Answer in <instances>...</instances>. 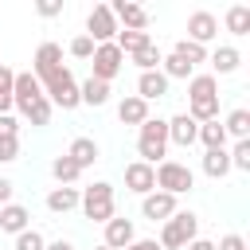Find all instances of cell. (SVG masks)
I'll list each match as a JSON object with an SVG mask.
<instances>
[{
	"label": "cell",
	"instance_id": "obj_1",
	"mask_svg": "<svg viewBox=\"0 0 250 250\" xmlns=\"http://www.w3.org/2000/svg\"><path fill=\"white\" fill-rule=\"evenodd\" d=\"M141 129V137H137V152H141V160L145 164H160V160H168V121L164 117H148L145 125H137Z\"/></svg>",
	"mask_w": 250,
	"mask_h": 250
},
{
	"label": "cell",
	"instance_id": "obj_2",
	"mask_svg": "<svg viewBox=\"0 0 250 250\" xmlns=\"http://www.w3.org/2000/svg\"><path fill=\"white\" fill-rule=\"evenodd\" d=\"M78 207H82V215L90 219V223H109L113 215H117V207H113V184H105V180H98V184H90L86 191H78Z\"/></svg>",
	"mask_w": 250,
	"mask_h": 250
},
{
	"label": "cell",
	"instance_id": "obj_3",
	"mask_svg": "<svg viewBox=\"0 0 250 250\" xmlns=\"http://www.w3.org/2000/svg\"><path fill=\"white\" fill-rule=\"evenodd\" d=\"M39 86H43V98H47L51 105H59V109H78V105H82L78 82H74V74H70L66 66H59L55 74H47Z\"/></svg>",
	"mask_w": 250,
	"mask_h": 250
},
{
	"label": "cell",
	"instance_id": "obj_4",
	"mask_svg": "<svg viewBox=\"0 0 250 250\" xmlns=\"http://www.w3.org/2000/svg\"><path fill=\"white\" fill-rule=\"evenodd\" d=\"M195 230H199V219L191 211H176L168 223H160V250H184L191 238H199Z\"/></svg>",
	"mask_w": 250,
	"mask_h": 250
},
{
	"label": "cell",
	"instance_id": "obj_5",
	"mask_svg": "<svg viewBox=\"0 0 250 250\" xmlns=\"http://www.w3.org/2000/svg\"><path fill=\"white\" fill-rule=\"evenodd\" d=\"M156 188L168 191V195H184V191L195 188V172L180 160H160L156 164Z\"/></svg>",
	"mask_w": 250,
	"mask_h": 250
},
{
	"label": "cell",
	"instance_id": "obj_6",
	"mask_svg": "<svg viewBox=\"0 0 250 250\" xmlns=\"http://www.w3.org/2000/svg\"><path fill=\"white\" fill-rule=\"evenodd\" d=\"M90 66H94L90 78H98V82H113V78L121 74V66H125V55L117 51V43H98L94 55H90Z\"/></svg>",
	"mask_w": 250,
	"mask_h": 250
},
{
	"label": "cell",
	"instance_id": "obj_7",
	"mask_svg": "<svg viewBox=\"0 0 250 250\" xmlns=\"http://www.w3.org/2000/svg\"><path fill=\"white\" fill-rule=\"evenodd\" d=\"M117 20H113V12H109V4H94L90 8V16H86V35L94 39V43H113L117 39Z\"/></svg>",
	"mask_w": 250,
	"mask_h": 250
},
{
	"label": "cell",
	"instance_id": "obj_8",
	"mask_svg": "<svg viewBox=\"0 0 250 250\" xmlns=\"http://www.w3.org/2000/svg\"><path fill=\"white\" fill-rule=\"evenodd\" d=\"M176 211H180V207H176V195H168V191H148V195H141V215H145L148 223H168Z\"/></svg>",
	"mask_w": 250,
	"mask_h": 250
},
{
	"label": "cell",
	"instance_id": "obj_9",
	"mask_svg": "<svg viewBox=\"0 0 250 250\" xmlns=\"http://www.w3.org/2000/svg\"><path fill=\"white\" fill-rule=\"evenodd\" d=\"M43 98V86H39V78L31 74V70H20L16 74V82H12V105L23 113L31 102H39Z\"/></svg>",
	"mask_w": 250,
	"mask_h": 250
},
{
	"label": "cell",
	"instance_id": "obj_10",
	"mask_svg": "<svg viewBox=\"0 0 250 250\" xmlns=\"http://www.w3.org/2000/svg\"><path fill=\"white\" fill-rule=\"evenodd\" d=\"M109 12H113L117 23H125V31H148V12H145L141 4H133V0H113Z\"/></svg>",
	"mask_w": 250,
	"mask_h": 250
},
{
	"label": "cell",
	"instance_id": "obj_11",
	"mask_svg": "<svg viewBox=\"0 0 250 250\" xmlns=\"http://www.w3.org/2000/svg\"><path fill=\"white\" fill-rule=\"evenodd\" d=\"M125 188H129V191H137V195L156 191V168H152V164H145V160L125 164Z\"/></svg>",
	"mask_w": 250,
	"mask_h": 250
},
{
	"label": "cell",
	"instance_id": "obj_12",
	"mask_svg": "<svg viewBox=\"0 0 250 250\" xmlns=\"http://www.w3.org/2000/svg\"><path fill=\"white\" fill-rule=\"evenodd\" d=\"M215 35H219V20H215L211 12H191V16H188V39H191V43L207 47Z\"/></svg>",
	"mask_w": 250,
	"mask_h": 250
},
{
	"label": "cell",
	"instance_id": "obj_13",
	"mask_svg": "<svg viewBox=\"0 0 250 250\" xmlns=\"http://www.w3.org/2000/svg\"><path fill=\"white\" fill-rule=\"evenodd\" d=\"M129 242H137V227H133V219H109L105 223V238H102V246H109V250H125Z\"/></svg>",
	"mask_w": 250,
	"mask_h": 250
},
{
	"label": "cell",
	"instance_id": "obj_14",
	"mask_svg": "<svg viewBox=\"0 0 250 250\" xmlns=\"http://www.w3.org/2000/svg\"><path fill=\"white\" fill-rule=\"evenodd\" d=\"M31 62H35V70H31V74L43 82L47 74H55V70L62 66V47H59V43H39V51H35V59H31Z\"/></svg>",
	"mask_w": 250,
	"mask_h": 250
},
{
	"label": "cell",
	"instance_id": "obj_15",
	"mask_svg": "<svg viewBox=\"0 0 250 250\" xmlns=\"http://www.w3.org/2000/svg\"><path fill=\"white\" fill-rule=\"evenodd\" d=\"M195 137H199V125H195L188 113H176V117H168V145H180V148H188V145H195Z\"/></svg>",
	"mask_w": 250,
	"mask_h": 250
},
{
	"label": "cell",
	"instance_id": "obj_16",
	"mask_svg": "<svg viewBox=\"0 0 250 250\" xmlns=\"http://www.w3.org/2000/svg\"><path fill=\"white\" fill-rule=\"evenodd\" d=\"M27 223H31V211H27L23 203H4V207H0V230H8V234H23Z\"/></svg>",
	"mask_w": 250,
	"mask_h": 250
},
{
	"label": "cell",
	"instance_id": "obj_17",
	"mask_svg": "<svg viewBox=\"0 0 250 250\" xmlns=\"http://www.w3.org/2000/svg\"><path fill=\"white\" fill-rule=\"evenodd\" d=\"M168 94V78L160 74V70H145L141 78H137V98L141 102H156V98H164Z\"/></svg>",
	"mask_w": 250,
	"mask_h": 250
},
{
	"label": "cell",
	"instance_id": "obj_18",
	"mask_svg": "<svg viewBox=\"0 0 250 250\" xmlns=\"http://www.w3.org/2000/svg\"><path fill=\"white\" fill-rule=\"evenodd\" d=\"M66 156L86 172V168H94V160H98L102 152H98V141H94V137H74V141H70V148H66Z\"/></svg>",
	"mask_w": 250,
	"mask_h": 250
},
{
	"label": "cell",
	"instance_id": "obj_19",
	"mask_svg": "<svg viewBox=\"0 0 250 250\" xmlns=\"http://www.w3.org/2000/svg\"><path fill=\"white\" fill-rule=\"evenodd\" d=\"M117 121H121V125H145V121H148V102H141L137 94L121 98V105H117Z\"/></svg>",
	"mask_w": 250,
	"mask_h": 250
},
{
	"label": "cell",
	"instance_id": "obj_20",
	"mask_svg": "<svg viewBox=\"0 0 250 250\" xmlns=\"http://www.w3.org/2000/svg\"><path fill=\"white\" fill-rule=\"evenodd\" d=\"M219 98V78L215 74H191L188 78V102H207Z\"/></svg>",
	"mask_w": 250,
	"mask_h": 250
},
{
	"label": "cell",
	"instance_id": "obj_21",
	"mask_svg": "<svg viewBox=\"0 0 250 250\" xmlns=\"http://www.w3.org/2000/svg\"><path fill=\"white\" fill-rule=\"evenodd\" d=\"M78 207V188H51L47 191V211L51 215H66Z\"/></svg>",
	"mask_w": 250,
	"mask_h": 250
},
{
	"label": "cell",
	"instance_id": "obj_22",
	"mask_svg": "<svg viewBox=\"0 0 250 250\" xmlns=\"http://www.w3.org/2000/svg\"><path fill=\"white\" fill-rule=\"evenodd\" d=\"M207 62H211V70L219 78V74H234L238 62H242V55H238V47H219L215 55H207Z\"/></svg>",
	"mask_w": 250,
	"mask_h": 250
},
{
	"label": "cell",
	"instance_id": "obj_23",
	"mask_svg": "<svg viewBox=\"0 0 250 250\" xmlns=\"http://www.w3.org/2000/svg\"><path fill=\"white\" fill-rule=\"evenodd\" d=\"M78 98H82V105H105L109 102V82H98V78H86L82 86H78Z\"/></svg>",
	"mask_w": 250,
	"mask_h": 250
},
{
	"label": "cell",
	"instance_id": "obj_24",
	"mask_svg": "<svg viewBox=\"0 0 250 250\" xmlns=\"http://www.w3.org/2000/svg\"><path fill=\"white\" fill-rule=\"evenodd\" d=\"M223 129H227V137H234V141H250V109H230L227 113V121H223Z\"/></svg>",
	"mask_w": 250,
	"mask_h": 250
},
{
	"label": "cell",
	"instance_id": "obj_25",
	"mask_svg": "<svg viewBox=\"0 0 250 250\" xmlns=\"http://www.w3.org/2000/svg\"><path fill=\"white\" fill-rule=\"evenodd\" d=\"M51 176L59 180V188H74V180L82 176V168L62 152V156H55V160H51Z\"/></svg>",
	"mask_w": 250,
	"mask_h": 250
},
{
	"label": "cell",
	"instance_id": "obj_26",
	"mask_svg": "<svg viewBox=\"0 0 250 250\" xmlns=\"http://www.w3.org/2000/svg\"><path fill=\"white\" fill-rule=\"evenodd\" d=\"M203 172H207L211 180H223V176L230 172V156H227V148H207V152H203Z\"/></svg>",
	"mask_w": 250,
	"mask_h": 250
},
{
	"label": "cell",
	"instance_id": "obj_27",
	"mask_svg": "<svg viewBox=\"0 0 250 250\" xmlns=\"http://www.w3.org/2000/svg\"><path fill=\"white\" fill-rule=\"evenodd\" d=\"M223 23H227L230 35H246V31H250V4H234V8H227Z\"/></svg>",
	"mask_w": 250,
	"mask_h": 250
},
{
	"label": "cell",
	"instance_id": "obj_28",
	"mask_svg": "<svg viewBox=\"0 0 250 250\" xmlns=\"http://www.w3.org/2000/svg\"><path fill=\"white\" fill-rule=\"evenodd\" d=\"M113 43H117V51L129 59V55H137L141 47H148L152 39H148V31H117V39H113Z\"/></svg>",
	"mask_w": 250,
	"mask_h": 250
},
{
	"label": "cell",
	"instance_id": "obj_29",
	"mask_svg": "<svg viewBox=\"0 0 250 250\" xmlns=\"http://www.w3.org/2000/svg\"><path fill=\"white\" fill-rule=\"evenodd\" d=\"M195 141H203V148H227V129H223V121H203Z\"/></svg>",
	"mask_w": 250,
	"mask_h": 250
},
{
	"label": "cell",
	"instance_id": "obj_30",
	"mask_svg": "<svg viewBox=\"0 0 250 250\" xmlns=\"http://www.w3.org/2000/svg\"><path fill=\"white\" fill-rule=\"evenodd\" d=\"M172 55H180L188 66H199V62H207V47H199V43H191V39H180V43L172 47Z\"/></svg>",
	"mask_w": 250,
	"mask_h": 250
},
{
	"label": "cell",
	"instance_id": "obj_31",
	"mask_svg": "<svg viewBox=\"0 0 250 250\" xmlns=\"http://www.w3.org/2000/svg\"><path fill=\"white\" fill-rule=\"evenodd\" d=\"M51 109H55V105H51L47 98H39V102H31V105L23 109V117H27V125H35V129H43V125L51 121Z\"/></svg>",
	"mask_w": 250,
	"mask_h": 250
},
{
	"label": "cell",
	"instance_id": "obj_32",
	"mask_svg": "<svg viewBox=\"0 0 250 250\" xmlns=\"http://www.w3.org/2000/svg\"><path fill=\"white\" fill-rule=\"evenodd\" d=\"M129 59H133V62L141 66V74H145V70H160V59H164V55L156 51V43H148V47H141V51L129 55Z\"/></svg>",
	"mask_w": 250,
	"mask_h": 250
},
{
	"label": "cell",
	"instance_id": "obj_33",
	"mask_svg": "<svg viewBox=\"0 0 250 250\" xmlns=\"http://www.w3.org/2000/svg\"><path fill=\"white\" fill-rule=\"evenodd\" d=\"M227 156H230V168L250 172V141H234V148H230Z\"/></svg>",
	"mask_w": 250,
	"mask_h": 250
},
{
	"label": "cell",
	"instance_id": "obj_34",
	"mask_svg": "<svg viewBox=\"0 0 250 250\" xmlns=\"http://www.w3.org/2000/svg\"><path fill=\"white\" fill-rule=\"evenodd\" d=\"M16 250H47V242H43V234L39 230H23V234H16Z\"/></svg>",
	"mask_w": 250,
	"mask_h": 250
},
{
	"label": "cell",
	"instance_id": "obj_35",
	"mask_svg": "<svg viewBox=\"0 0 250 250\" xmlns=\"http://www.w3.org/2000/svg\"><path fill=\"white\" fill-rule=\"evenodd\" d=\"M94 47H98V43H94L90 35H74V39H70V55H74V59H90Z\"/></svg>",
	"mask_w": 250,
	"mask_h": 250
},
{
	"label": "cell",
	"instance_id": "obj_36",
	"mask_svg": "<svg viewBox=\"0 0 250 250\" xmlns=\"http://www.w3.org/2000/svg\"><path fill=\"white\" fill-rule=\"evenodd\" d=\"M20 160V137H0V164Z\"/></svg>",
	"mask_w": 250,
	"mask_h": 250
},
{
	"label": "cell",
	"instance_id": "obj_37",
	"mask_svg": "<svg viewBox=\"0 0 250 250\" xmlns=\"http://www.w3.org/2000/svg\"><path fill=\"white\" fill-rule=\"evenodd\" d=\"M0 137H20V121H16V113H0Z\"/></svg>",
	"mask_w": 250,
	"mask_h": 250
},
{
	"label": "cell",
	"instance_id": "obj_38",
	"mask_svg": "<svg viewBox=\"0 0 250 250\" xmlns=\"http://www.w3.org/2000/svg\"><path fill=\"white\" fill-rule=\"evenodd\" d=\"M215 250H246V238H242V234H223V238L215 242Z\"/></svg>",
	"mask_w": 250,
	"mask_h": 250
},
{
	"label": "cell",
	"instance_id": "obj_39",
	"mask_svg": "<svg viewBox=\"0 0 250 250\" xmlns=\"http://www.w3.org/2000/svg\"><path fill=\"white\" fill-rule=\"evenodd\" d=\"M12 82H16V70L0 62V98H12Z\"/></svg>",
	"mask_w": 250,
	"mask_h": 250
},
{
	"label": "cell",
	"instance_id": "obj_40",
	"mask_svg": "<svg viewBox=\"0 0 250 250\" xmlns=\"http://www.w3.org/2000/svg\"><path fill=\"white\" fill-rule=\"evenodd\" d=\"M35 12L51 20V16H59V12H62V0H39V4H35Z\"/></svg>",
	"mask_w": 250,
	"mask_h": 250
},
{
	"label": "cell",
	"instance_id": "obj_41",
	"mask_svg": "<svg viewBox=\"0 0 250 250\" xmlns=\"http://www.w3.org/2000/svg\"><path fill=\"white\" fill-rule=\"evenodd\" d=\"M125 250H160V242H156V238H137V242H129Z\"/></svg>",
	"mask_w": 250,
	"mask_h": 250
},
{
	"label": "cell",
	"instance_id": "obj_42",
	"mask_svg": "<svg viewBox=\"0 0 250 250\" xmlns=\"http://www.w3.org/2000/svg\"><path fill=\"white\" fill-rule=\"evenodd\" d=\"M12 188H16V184L0 176V207H4V203H12Z\"/></svg>",
	"mask_w": 250,
	"mask_h": 250
},
{
	"label": "cell",
	"instance_id": "obj_43",
	"mask_svg": "<svg viewBox=\"0 0 250 250\" xmlns=\"http://www.w3.org/2000/svg\"><path fill=\"white\" fill-rule=\"evenodd\" d=\"M184 250H215V242H211V238H191Z\"/></svg>",
	"mask_w": 250,
	"mask_h": 250
},
{
	"label": "cell",
	"instance_id": "obj_44",
	"mask_svg": "<svg viewBox=\"0 0 250 250\" xmlns=\"http://www.w3.org/2000/svg\"><path fill=\"white\" fill-rule=\"evenodd\" d=\"M47 250H74L66 238H55V242H47Z\"/></svg>",
	"mask_w": 250,
	"mask_h": 250
},
{
	"label": "cell",
	"instance_id": "obj_45",
	"mask_svg": "<svg viewBox=\"0 0 250 250\" xmlns=\"http://www.w3.org/2000/svg\"><path fill=\"white\" fill-rule=\"evenodd\" d=\"M94 250H109V246H94Z\"/></svg>",
	"mask_w": 250,
	"mask_h": 250
}]
</instances>
